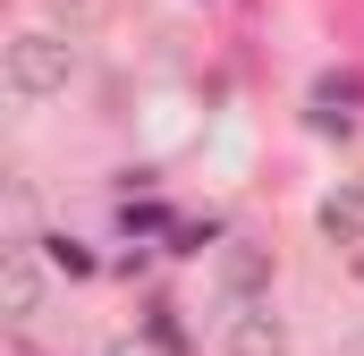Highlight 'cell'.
<instances>
[{"label":"cell","instance_id":"277c9868","mask_svg":"<svg viewBox=\"0 0 364 356\" xmlns=\"http://www.w3.org/2000/svg\"><path fill=\"white\" fill-rule=\"evenodd\" d=\"M322 238H331V246H356V238H364V178L348 187V195L322 204Z\"/></svg>","mask_w":364,"mask_h":356},{"label":"cell","instance_id":"7a4b0ae2","mask_svg":"<svg viewBox=\"0 0 364 356\" xmlns=\"http://www.w3.org/2000/svg\"><path fill=\"white\" fill-rule=\"evenodd\" d=\"M34 314H43V263H34L26 238H9V246H0V323L26 331Z\"/></svg>","mask_w":364,"mask_h":356},{"label":"cell","instance_id":"8992f818","mask_svg":"<svg viewBox=\"0 0 364 356\" xmlns=\"http://www.w3.org/2000/svg\"><path fill=\"white\" fill-rule=\"evenodd\" d=\"M102 356H161V348H153V340H110Z\"/></svg>","mask_w":364,"mask_h":356},{"label":"cell","instance_id":"5b68a950","mask_svg":"<svg viewBox=\"0 0 364 356\" xmlns=\"http://www.w3.org/2000/svg\"><path fill=\"white\" fill-rule=\"evenodd\" d=\"M51 263H60V271H93V255L77 246V238H51Z\"/></svg>","mask_w":364,"mask_h":356},{"label":"cell","instance_id":"3957f363","mask_svg":"<svg viewBox=\"0 0 364 356\" xmlns=\"http://www.w3.org/2000/svg\"><path fill=\"white\" fill-rule=\"evenodd\" d=\"M220 356H288V323H279L272 305H246V314H229Z\"/></svg>","mask_w":364,"mask_h":356},{"label":"cell","instance_id":"52a82bcc","mask_svg":"<svg viewBox=\"0 0 364 356\" xmlns=\"http://www.w3.org/2000/svg\"><path fill=\"white\" fill-rule=\"evenodd\" d=\"M68 9H77V0H68Z\"/></svg>","mask_w":364,"mask_h":356},{"label":"cell","instance_id":"6da1fadb","mask_svg":"<svg viewBox=\"0 0 364 356\" xmlns=\"http://www.w3.org/2000/svg\"><path fill=\"white\" fill-rule=\"evenodd\" d=\"M77 77V43L68 34H17L9 43V102H51Z\"/></svg>","mask_w":364,"mask_h":356}]
</instances>
